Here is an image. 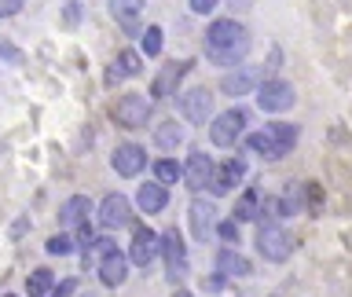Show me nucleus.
<instances>
[{
	"label": "nucleus",
	"instance_id": "f257e3e1",
	"mask_svg": "<svg viewBox=\"0 0 352 297\" xmlns=\"http://www.w3.org/2000/svg\"><path fill=\"white\" fill-rule=\"evenodd\" d=\"M250 143V151H257L261 158H283V154H290L294 151V143H297V125H286V121H272V125H264L257 129L253 136L246 140Z\"/></svg>",
	"mask_w": 352,
	"mask_h": 297
},
{
	"label": "nucleus",
	"instance_id": "f03ea898",
	"mask_svg": "<svg viewBox=\"0 0 352 297\" xmlns=\"http://www.w3.org/2000/svg\"><path fill=\"white\" fill-rule=\"evenodd\" d=\"M257 250L264 253L268 261H286L290 257V250H294V239H290V231L279 228L275 220H261V231H257Z\"/></svg>",
	"mask_w": 352,
	"mask_h": 297
},
{
	"label": "nucleus",
	"instance_id": "7ed1b4c3",
	"mask_svg": "<svg viewBox=\"0 0 352 297\" xmlns=\"http://www.w3.org/2000/svg\"><path fill=\"white\" fill-rule=\"evenodd\" d=\"M110 118H114L118 129H143V125L151 121V103H147L143 96H136V92L118 96V103H114V110H110Z\"/></svg>",
	"mask_w": 352,
	"mask_h": 297
},
{
	"label": "nucleus",
	"instance_id": "20e7f679",
	"mask_svg": "<svg viewBox=\"0 0 352 297\" xmlns=\"http://www.w3.org/2000/svg\"><path fill=\"white\" fill-rule=\"evenodd\" d=\"M246 121H250V114L242 107H235V110H224L220 118H213V129H209V140L217 143V147H231L242 132H246Z\"/></svg>",
	"mask_w": 352,
	"mask_h": 297
},
{
	"label": "nucleus",
	"instance_id": "39448f33",
	"mask_svg": "<svg viewBox=\"0 0 352 297\" xmlns=\"http://www.w3.org/2000/svg\"><path fill=\"white\" fill-rule=\"evenodd\" d=\"M257 103H261V110H272V114H279V110H290V107H294V85L283 81V77H272V81L261 85Z\"/></svg>",
	"mask_w": 352,
	"mask_h": 297
},
{
	"label": "nucleus",
	"instance_id": "423d86ee",
	"mask_svg": "<svg viewBox=\"0 0 352 297\" xmlns=\"http://www.w3.org/2000/svg\"><path fill=\"white\" fill-rule=\"evenodd\" d=\"M250 33L242 30V22L235 19H217L213 26L206 30V44L209 48H235V44H246Z\"/></svg>",
	"mask_w": 352,
	"mask_h": 297
},
{
	"label": "nucleus",
	"instance_id": "0eeeda50",
	"mask_svg": "<svg viewBox=\"0 0 352 297\" xmlns=\"http://www.w3.org/2000/svg\"><path fill=\"white\" fill-rule=\"evenodd\" d=\"M110 165H114L118 176H140L147 169V151H143L140 143H121V147H114V154H110Z\"/></svg>",
	"mask_w": 352,
	"mask_h": 297
},
{
	"label": "nucleus",
	"instance_id": "6e6552de",
	"mask_svg": "<svg viewBox=\"0 0 352 297\" xmlns=\"http://www.w3.org/2000/svg\"><path fill=\"white\" fill-rule=\"evenodd\" d=\"M213 176H217V165H213V158H209V154L195 151L191 158H187L184 180H187V187H191V191H206V187H213Z\"/></svg>",
	"mask_w": 352,
	"mask_h": 297
},
{
	"label": "nucleus",
	"instance_id": "1a4fd4ad",
	"mask_svg": "<svg viewBox=\"0 0 352 297\" xmlns=\"http://www.w3.org/2000/svg\"><path fill=\"white\" fill-rule=\"evenodd\" d=\"M129 257H132V264H140V268H151V264L162 257V239L154 235L151 228H140L136 239H132V246H129Z\"/></svg>",
	"mask_w": 352,
	"mask_h": 297
},
{
	"label": "nucleus",
	"instance_id": "9d476101",
	"mask_svg": "<svg viewBox=\"0 0 352 297\" xmlns=\"http://www.w3.org/2000/svg\"><path fill=\"white\" fill-rule=\"evenodd\" d=\"M162 257H165V264H169V279L187 275V246H184V239H180L176 228L162 235Z\"/></svg>",
	"mask_w": 352,
	"mask_h": 297
},
{
	"label": "nucleus",
	"instance_id": "9b49d317",
	"mask_svg": "<svg viewBox=\"0 0 352 297\" xmlns=\"http://www.w3.org/2000/svg\"><path fill=\"white\" fill-rule=\"evenodd\" d=\"M99 224L103 228H129L132 224V202L125 195H107L103 198V209H99Z\"/></svg>",
	"mask_w": 352,
	"mask_h": 297
},
{
	"label": "nucleus",
	"instance_id": "f8f14e48",
	"mask_svg": "<svg viewBox=\"0 0 352 297\" xmlns=\"http://www.w3.org/2000/svg\"><path fill=\"white\" fill-rule=\"evenodd\" d=\"M129 261L132 257H125L118 246L110 250V253H103V257H99V279H103V286L118 290V286L125 283V275H129Z\"/></svg>",
	"mask_w": 352,
	"mask_h": 297
},
{
	"label": "nucleus",
	"instance_id": "ddd939ff",
	"mask_svg": "<svg viewBox=\"0 0 352 297\" xmlns=\"http://www.w3.org/2000/svg\"><path fill=\"white\" fill-rule=\"evenodd\" d=\"M180 110L191 125H206V118L213 114V96H209L206 88H191V92L180 96Z\"/></svg>",
	"mask_w": 352,
	"mask_h": 297
},
{
	"label": "nucleus",
	"instance_id": "4468645a",
	"mask_svg": "<svg viewBox=\"0 0 352 297\" xmlns=\"http://www.w3.org/2000/svg\"><path fill=\"white\" fill-rule=\"evenodd\" d=\"M187 220H191V231H195V239H213V231H217V209L213 202H206V198H195L191 209H187Z\"/></svg>",
	"mask_w": 352,
	"mask_h": 297
},
{
	"label": "nucleus",
	"instance_id": "2eb2a0df",
	"mask_svg": "<svg viewBox=\"0 0 352 297\" xmlns=\"http://www.w3.org/2000/svg\"><path fill=\"white\" fill-rule=\"evenodd\" d=\"M110 15L118 19L121 33H140V19H143V0H110Z\"/></svg>",
	"mask_w": 352,
	"mask_h": 297
},
{
	"label": "nucleus",
	"instance_id": "dca6fc26",
	"mask_svg": "<svg viewBox=\"0 0 352 297\" xmlns=\"http://www.w3.org/2000/svg\"><path fill=\"white\" fill-rule=\"evenodd\" d=\"M242 180H246V162H242V158H228V162L217 165L213 191L217 195H228V191H235V184H242Z\"/></svg>",
	"mask_w": 352,
	"mask_h": 297
},
{
	"label": "nucleus",
	"instance_id": "f3484780",
	"mask_svg": "<svg viewBox=\"0 0 352 297\" xmlns=\"http://www.w3.org/2000/svg\"><path fill=\"white\" fill-rule=\"evenodd\" d=\"M191 70V63H169V66H162L158 70V77H154V85H151V96L154 99H165V96H173V88L180 85V77Z\"/></svg>",
	"mask_w": 352,
	"mask_h": 297
},
{
	"label": "nucleus",
	"instance_id": "a211bd4d",
	"mask_svg": "<svg viewBox=\"0 0 352 297\" xmlns=\"http://www.w3.org/2000/svg\"><path fill=\"white\" fill-rule=\"evenodd\" d=\"M136 202H140V209L143 213H162L165 206H169V191H165V184L158 180V184H143L140 191H136Z\"/></svg>",
	"mask_w": 352,
	"mask_h": 297
},
{
	"label": "nucleus",
	"instance_id": "6ab92c4d",
	"mask_svg": "<svg viewBox=\"0 0 352 297\" xmlns=\"http://www.w3.org/2000/svg\"><path fill=\"white\" fill-rule=\"evenodd\" d=\"M85 220H88V198L85 195H74L59 206V224L63 228H81Z\"/></svg>",
	"mask_w": 352,
	"mask_h": 297
},
{
	"label": "nucleus",
	"instance_id": "aec40b11",
	"mask_svg": "<svg viewBox=\"0 0 352 297\" xmlns=\"http://www.w3.org/2000/svg\"><path fill=\"white\" fill-rule=\"evenodd\" d=\"M253 81H257V70H235V74H228L224 77V92L228 96H246L250 88H253Z\"/></svg>",
	"mask_w": 352,
	"mask_h": 297
},
{
	"label": "nucleus",
	"instance_id": "412c9836",
	"mask_svg": "<svg viewBox=\"0 0 352 297\" xmlns=\"http://www.w3.org/2000/svg\"><path fill=\"white\" fill-rule=\"evenodd\" d=\"M140 66H143V59H140V52H118V63L107 70V81H114V77H132V74H140Z\"/></svg>",
	"mask_w": 352,
	"mask_h": 297
},
{
	"label": "nucleus",
	"instance_id": "4be33fe9",
	"mask_svg": "<svg viewBox=\"0 0 352 297\" xmlns=\"http://www.w3.org/2000/svg\"><path fill=\"white\" fill-rule=\"evenodd\" d=\"M154 143H158L162 151H173V147H180V143H184V129L176 125V121H162V125L154 129Z\"/></svg>",
	"mask_w": 352,
	"mask_h": 297
},
{
	"label": "nucleus",
	"instance_id": "5701e85b",
	"mask_svg": "<svg viewBox=\"0 0 352 297\" xmlns=\"http://www.w3.org/2000/svg\"><path fill=\"white\" fill-rule=\"evenodd\" d=\"M246 52H250V41L235 44V48H209V59H213L217 66H235V63L246 59Z\"/></svg>",
	"mask_w": 352,
	"mask_h": 297
},
{
	"label": "nucleus",
	"instance_id": "b1692460",
	"mask_svg": "<svg viewBox=\"0 0 352 297\" xmlns=\"http://www.w3.org/2000/svg\"><path fill=\"white\" fill-rule=\"evenodd\" d=\"M217 264H220V272H224V275H250V261L239 257L235 250H224L217 257Z\"/></svg>",
	"mask_w": 352,
	"mask_h": 297
},
{
	"label": "nucleus",
	"instance_id": "393cba45",
	"mask_svg": "<svg viewBox=\"0 0 352 297\" xmlns=\"http://www.w3.org/2000/svg\"><path fill=\"white\" fill-rule=\"evenodd\" d=\"M257 209H261V195L257 191H246V195L239 198V206H235V220H239V224L257 220Z\"/></svg>",
	"mask_w": 352,
	"mask_h": 297
},
{
	"label": "nucleus",
	"instance_id": "a878e982",
	"mask_svg": "<svg viewBox=\"0 0 352 297\" xmlns=\"http://www.w3.org/2000/svg\"><path fill=\"white\" fill-rule=\"evenodd\" d=\"M26 290L33 297H44V294H55V279H52V272L48 268H37L30 275V283H26Z\"/></svg>",
	"mask_w": 352,
	"mask_h": 297
},
{
	"label": "nucleus",
	"instance_id": "bb28decb",
	"mask_svg": "<svg viewBox=\"0 0 352 297\" xmlns=\"http://www.w3.org/2000/svg\"><path fill=\"white\" fill-rule=\"evenodd\" d=\"M154 176L162 184H176V180H184V165H176L173 158H162V162H154Z\"/></svg>",
	"mask_w": 352,
	"mask_h": 297
},
{
	"label": "nucleus",
	"instance_id": "cd10ccee",
	"mask_svg": "<svg viewBox=\"0 0 352 297\" xmlns=\"http://www.w3.org/2000/svg\"><path fill=\"white\" fill-rule=\"evenodd\" d=\"M279 213L290 217V213H301V187H286L283 202H279Z\"/></svg>",
	"mask_w": 352,
	"mask_h": 297
},
{
	"label": "nucleus",
	"instance_id": "c85d7f7f",
	"mask_svg": "<svg viewBox=\"0 0 352 297\" xmlns=\"http://www.w3.org/2000/svg\"><path fill=\"white\" fill-rule=\"evenodd\" d=\"M143 52H147V55H162V30L158 26H147V33H143Z\"/></svg>",
	"mask_w": 352,
	"mask_h": 297
},
{
	"label": "nucleus",
	"instance_id": "c756f323",
	"mask_svg": "<svg viewBox=\"0 0 352 297\" xmlns=\"http://www.w3.org/2000/svg\"><path fill=\"white\" fill-rule=\"evenodd\" d=\"M48 253H55V257L74 253V239H70V235H52V239H48Z\"/></svg>",
	"mask_w": 352,
	"mask_h": 297
},
{
	"label": "nucleus",
	"instance_id": "7c9ffc66",
	"mask_svg": "<svg viewBox=\"0 0 352 297\" xmlns=\"http://www.w3.org/2000/svg\"><path fill=\"white\" fill-rule=\"evenodd\" d=\"M235 224H239L235 217H231V220H224V224H217V235L224 239V242H239V228H235Z\"/></svg>",
	"mask_w": 352,
	"mask_h": 297
},
{
	"label": "nucleus",
	"instance_id": "2f4dec72",
	"mask_svg": "<svg viewBox=\"0 0 352 297\" xmlns=\"http://www.w3.org/2000/svg\"><path fill=\"white\" fill-rule=\"evenodd\" d=\"M22 4H26V0H0V19H11V15H19V11H22Z\"/></svg>",
	"mask_w": 352,
	"mask_h": 297
},
{
	"label": "nucleus",
	"instance_id": "473e14b6",
	"mask_svg": "<svg viewBox=\"0 0 352 297\" xmlns=\"http://www.w3.org/2000/svg\"><path fill=\"white\" fill-rule=\"evenodd\" d=\"M213 8H217V0H191V11H195V15H209Z\"/></svg>",
	"mask_w": 352,
	"mask_h": 297
},
{
	"label": "nucleus",
	"instance_id": "72a5a7b5",
	"mask_svg": "<svg viewBox=\"0 0 352 297\" xmlns=\"http://www.w3.org/2000/svg\"><path fill=\"white\" fill-rule=\"evenodd\" d=\"M55 294H77V279H63V283H55Z\"/></svg>",
	"mask_w": 352,
	"mask_h": 297
}]
</instances>
